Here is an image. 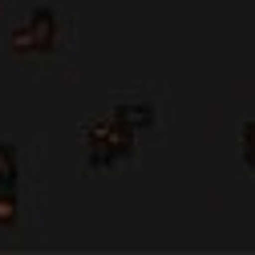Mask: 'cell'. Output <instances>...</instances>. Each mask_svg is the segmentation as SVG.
<instances>
[{
	"mask_svg": "<svg viewBox=\"0 0 255 255\" xmlns=\"http://www.w3.org/2000/svg\"><path fill=\"white\" fill-rule=\"evenodd\" d=\"M81 146H85V162L93 170H110V166L126 162V158L134 154L138 134L130 130V126H122L114 114H102V118H93L81 130Z\"/></svg>",
	"mask_w": 255,
	"mask_h": 255,
	"instance_id": "6da1fadb",
	"label": "cell"
},
{
	"mask_svg": "<svg viewBox=\"0 0 255 255\" xmlns=\"http://www.w3.org/2000/svg\"><path fill=\"white\" fill-rule=\"evenodd\" d=\"M61 41H65V16L53 4H33L8 33V49L20 57H45L61 49Z\"/></svg>",
	"mask_w": 255,
	"mask_h": 255,
	"instance_id": "7a4b0ae2",
	"label": "cell"
},
{
	"mask_svg": "<svg viewBox=\"0 0 255 255\" xmlns=\"http://www.w3.org/2000/svg\"><path fill=\"white\" fill-rule=\"evenodd\" d=\"M110 114H114L122 126H130L134 134H142V130H154V126H158V106H154V102H146V98H134V102H118Z\"/></svg>",
	"mask_w": 255,
	"mask_h": 255,
	"instance_id": "3957f363",
	"label": "cell"
},
{
	"mask_svg": "<svg viewBox=\"0 0 255 255\" xmlns=\"http://www.w3.org/2000/svg\"><path fill=\"white\" fill-rule=\"evenodd\" d=\"M0 186L20 190V150L8 138H0Z\"/></svg>",
	"mask_w": 255,
	"mask_h": 255,
	"instance_id": "277c9868",
	"label": "cell"
},
{
	"mask_svg": "<svg viewBox=\"0 0 255 255\" xmlns=\"http://www.w3.org/2000/svg\"><path fill=\"white\" fill-rule=\"evenodd\" d=\"M16 219H20V190L0 186V231L16 227Z\"/></svg>",
	"mask_w": 255,
	"mask_h": 255,
	"instance_id": "5b68a950",
	"label": "cell"
},
{
	"mask_svg": "<svg viewBox=\"0 0 255 255\" xmlns=\"http://www.w3.org/2000/svg\"><path fill=\"white\" fill-rule=\"evenodd\" d=\"M239 150H243V162L255 170V122H243V130H239Z\"/></svg>",
	"mask_w": 255,
	"mask_h": 255,
	"instance_id": "8992f818",
	"label": "cell"
}]
</instances>
